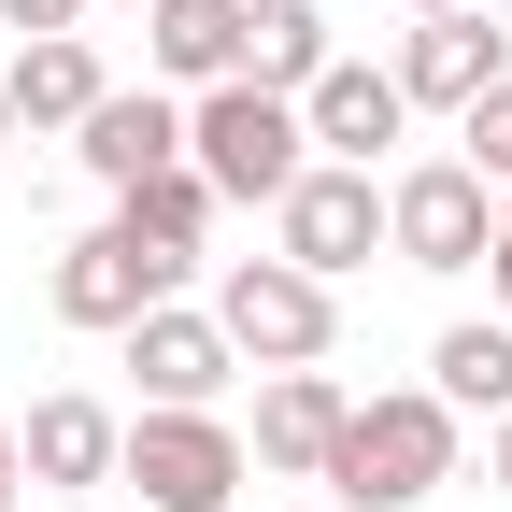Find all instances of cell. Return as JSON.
Returning <instances> with one entry per match:
<instances>
[{
    "mask_svg": "<svg viewBox=\"0 0 512 512\" xmlns=\"http://www.w3.org/2000/svg\"><path fill=\"white\" fill-rule=\"evenodd\" d=\"M441 484H456V413H441L427 384L342 413V456H328V498H342V512H413V498H441Z\"/></svg>",
    "mask_w": 512,
    "mask_h": 512,
    "instance_id": "1",
    "label": "cell"
},
{
    "mask_svg": "<svg viewBox=\"0 0 512 512\" xmlns=\"http://www.w3.org/2000/svg\"><path fill=\"white\" fill-rule=\"evenodd\" d=\"M185 157H200L214 200H285V185L313 171V128H299V100H285V86L228 72V86L185 100Z\"/></svg>",
    "mask_w": 512,
    "mask_h": 512,
    "instance_id": "2",
    "label": "cell"
},
{
    "mask_svg": "<svg viewBox=\"0 0 512 512\" xmlns=\"http://www.w3.org/2000/svg\"><path fill=\"white\" fill-rule=\"evenodd\" d=\"M214 328H228V356H256V370H313V356L342 342V299L313 285L299 256H228Z\"/></svg>",
    "mask_w": 512,
    "mask_h": 512,
    "instance_id": "3",
    "label": "cell"
},
{
    "mask_svg": "<svg viewBox=\"0 0 512 512\" xmlns=\"http://www.w3.org/2000/svg\"><path fill=\"white\" fill-rule=\"evenodd\" d=\"M242 470H256V456H242L228 413H143L128 456H114V484H143V512H228Z\"/></svg>",
    "mask_w": 512,
    "mask_h": 512,
    "instance_id": "4",
    "label": "cell"
},
{
    "mask_svg": "<svg viewBox=\"0 0 512 512\" xmlns=\"http://www.w3.org/2000/svg\"><path fill=\"white\" fill-rule=\"evenodd\" d=\"M384 242L413 256V271H484V242H498V185L470 157H427L384 185Z\"/></svg>",
    "mask_w": 512,
    "mask_h": 512,
    "instance_id": "5",
    "label": "cell"
},
{
    "mask_svg": "<svg viewBox=\"0 0 512 512\" xmlns=\"http://www.w3.org/2000/svg\"><path fill=\"white\" fill-rule=\"evenodd\" d=\"M271 228H285V256H299L313 285H342L356 256H384V185H370V171H342V157H313L285 200H271Z\"/></svg>",
    "mask_w": 512,
    "mask_h": 512,
    "instance_id": "6",
    "label": "cell"
},
{
    "mask_svg": "<svg viewBox=\"0 0 512 512\" xmlns=\"http://www.w3.org/2000/svg\"><path fill=\"white\" fill-rule=\"evenodd\" d=\"M171 285H185V271H171L157 242H128V228H86L72 256H57V328H114V342H128V328H143V313H157Z\"/></svg>",
    "mask_w": 512,
    "mask_h": 512,
    "instance_id": "7",
    "label": "cell"
},
{
    "mask_svg": "<svg viewBox=\"0 0 512 512\" xmlns=\"http://www.w3.org/2000/svg\"><path fill=\"white\" fill-rule=\"evenodd\" d=\"M128 370H143V413H214L228 328H214V313H185V299H157L143 328H128Z\"/></svg>",
    "mask_w": 512,
    "mask_h": 512,
    "instance_id": "8",
    "label": "cell"
},
{
    "mask_svg": "<svg viewBox=\"0 0 512 512\" xmlns=\"http://www.w3.org/2000/svg\"><path fill=\"white\" fill-rule=\"evenodd\" d=\"M512 29H484V0H456V15H413V43H399V100H441V114H470L512 57H498Z\"/></svg>",
    "mask_w": 512,
    "mask_h": 512,
    "instance_id": "9",
    "label": "cell"
},
{
    "mask_svg": "<svg viewBox=\"0 0 512 512\" xmlns=\"http://www.w3.org/2000/svg\"><path fill=\"white\" fill-rule=\"evenodd\" d=\"M342 384L328 370H271L256 384V470H285V484H328V456H342Z\"/></svg>",
    "mask_w": 512,
    "mask_h": 512,
    "instance_id": "10",
    "label": "cell"
},
{
    "mask_svg": "<svg viewBox=\"0 0 512 512\" xmlns=\"http://www.w3.org/2000/svg\"><path fill=\"white\" fill-rule=\"evenodd\" d=\"M399 114H413V100H399V72H370V57H328V72L299 86V128H313L342 171H370L384 143H399Z\"/></svg>",
    "mask_w": 512,
    "mask_h": 512,
    "instance_id": "11",
    "label": "cell"
},
{
    "mask_svg": "<svg viewBox=\"0 0 512 512\" xmlns=\"http://www.w3.org/2000/svg\"><path fill=\"white\" fill-rule=\"evenodd\" d=\"M72 157H86L100 185H143V171H171V157H185V100H157V86H100V114L72 128Z\"/></svg>",
    "mask_w": 512,
    "mask_h": 512,
    "instance_id": "12",
    "label": "cell"
},
{
    "mask_svg": "<svg viewBox=\"0 0 512 512\" xmlns=\"http://www.w3.org/2000/svg\"><path fill=\"white\" fill-rule=\"evenodd\" d=\"M242 29H256V0H143V57L171 86H228L242 72Z\"/></svg>",
    "mask_w": 512,
    "mask_h": 512,
    "instance_id": "13",
    "label": "cell"
},
{
    "mask_svg": "<svg viewBox=\"0 0 512 512\" xmlns=\"http://www.w3.org/2000/svg\"><path fill=\"white\" fill-rule=\"evenodd\" d=\"M114 456H128V427L100 399H29V427H15V470L29 484H114Z\"/></svg>",
    "mask_w": 512,
    "mask_h": 512,
    "instance_id": "14",
    "label": "cell"
},
{
    "mask_svg": "<svg viewBox=\"0 0 512 512\" xmlns=\"http://www.w3.org/2000/svg\"><path fill=\"white\" fill-rule=\"evenodd\" d=\"M114 228L128 242H157L171 271L214 242V185H200V157H171V171H143V185H114Z\"/></svg>",
    "mask_w": 512,
    "mask_h": 512,
    "instance_id": "15",
    "label": "cell"
},
{
    "mask_svg": "<svg viewBox=\"0 0 512 512\" xmlns=\"http://www.w3.org/2000/svg\"><path fill=\"white\" fill-rule=\"evenodd\" d=\"M0 86H15L29 128H86V114H100V43H86V29H57V43H29Z\"/></svg>",
    "mask_w": 512,
    "mask_h": 512,
    "instance_id": "16",
    "label": "cell"
},
{
    "mask_svg": "<svg viewBox=\"0 0 512 512\" xmlns=\"http://www.w3.org/2000/svg\"><path fill=\"white\" fill-rule=\"evenodd\" d=\"M427 399H441V413H512V313H498V328H441Z\"/></svg>",
    "mask_w": 512,
    "mask_h": 512,
    "instance_id": "17",
    "label": "cell"
},
{
    "mask_svg": "<svg viewBox=\"0 0 512 512\" xmlns=\"http://www.w3.org/2000/svg\"><path fill=\"white\" fill-rule=\"evenodd\" d=\"M242 72L299 100L313 72H328V15H313V0H256V29H242Z\"/></svg>",
    "mask_w": 512,
    "mask_h": 512,
    "instance_id": "18",
    "label": "cell"
},
{
    "mask_svg": "<svg viewBox=\"0 0 512 512\" xmlns=\"http://www.w3.org/2000/svg\"><path fill=\"white\" fill-rule=\"evenodd\" d=\"M456 157H470V171L498 185V200H512V72H498V86H484V100L456 114Z\"/></svg>",
    "mask_w": 512,
    "mask_h": 512,
    "instance_id": "19",
    "label": "cell"
},
{
    "mask_svg": "<svg viewBox=\"0 0 512 512\" xmlns=\"http://www.w3.org/2000/svg\"><path fill=\"white\" fill-rule=\"evenodd\" d=\"M0 29H29V43H57V29H86V0H0Z\"/></svg>",
    "mask_w": 512,
    "mask_h": 512,
    "instance_id": "20",
    "label": "cell"
},
{
    "mask_svg": "<svg viewBox=\"0 0 512 512\" xmlns=\"http://www.w3.org/2000/svg\"><path fill=\"white\" fill-rule=\"evenodd\" d=\"M484 271H498V313H512V200H498V242H484Z\"/></svg>",
    "mask_w": 512,
    "mask_h": 512,
    "instance_id": "21",
    "label": "cell"
},
{
    "mask_svg": "<svg viewBox=\"0 0 512 512\" xmlns=\"http://www.w3.org/2000/svg\"><path fill=\"white\" fill-rule=\"evenodd\" d=\"M484 484H498V498H512V413H498V456H484Z\"/></svg>",
    "mask_w": 512,
    "mask_h": 512,
    "instance_id": "22",
    "label": "cell"
},
{
    "mask_svg": "<svg viewBox=\"0 0 512 512\" xmlns=\"http://www.w3.org/2000/svg\"><path fill=\"white\" fill-rule=\"evenodd\" d=\"M15 484H29V470H15V427H0V512H15Z\"/></svg>",
    "mask_w": 512,
    "mask_h": 512,
    "instance_id": "23",
    "label": "cell"
},
{
    "mask_svg": "<svg viewBox=\"0 0 512 512\" xmlns=\"http://www.w3.org/2000/svg\"><path fill=\"white\" fill-rule=\"evenodd\" d=\"M413 15H456V0H413Z\"/></svg>",
    "mask_w": 512,
    "mask_h": 512,
    "instance_id": "24",
    "label": "cell"
},
{
    "mask_svg": "<svg viewBox=\"0 0 512 512\" xmlns=\"http://www.w3.org/2000/svg\"><path fill=\"white\" fill-rule=\"evenodd\" d=\"M0 128H15V86H0Z\"/></svg>",
    "mask_w": 512,
    "mask_h": 512,
    "instance_id": "25",
    "label": "cell"
},
{
    "mask_svg": "<svg viewBox=\"0 0 512 512\" xmlns=\"http://www.w3.org/2000/svg\"><path fill=\"white\" fill-rule=\"evenodd\" d=\"M498 29H512V0H498Z\"/></svg>",
    "mask_w": 512,
    "mask_h": 512,
    "instance_id": "26",
    "label": "cell"
},
{
    "mask_svg": "<svg viewBox=\"0 0 512 512\" xmlns=\"http://www.w3.org/2000/svg\"><path fill=\"white\" fill-rule=\"evenodd\" d=\"M328 512H342V498H328Z\"/></svg>",
    "mask_w": 512,
    "mask_h": 512,
    "instance_id": "27",
    "label": "cell"
}]
</instances>
